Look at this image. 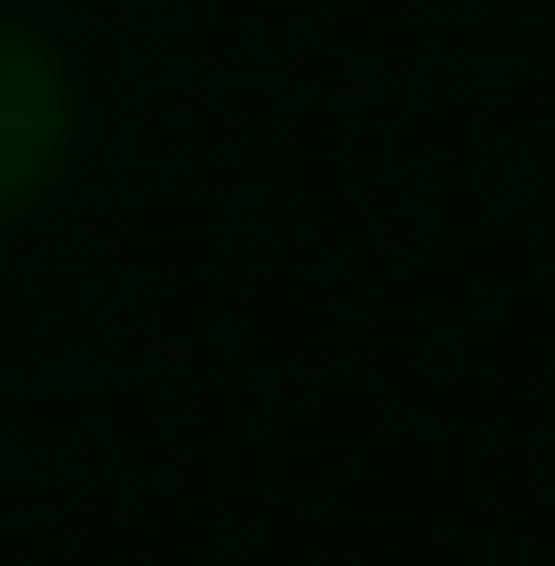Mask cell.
Here are the masks:
<instances>
[{
  "mask_svg": "<svg viewBox=\"0 0 555 566\" xmlns=\"http://www.w3.org/2000/svg\"><path fill=\"white\" fill-rule=\"evenodd\" d=\"M59 139H70V82H59V59L0 12V220L46 186Z\"/></svg>",
  "mask_w": 555,
  "mask_h": 566,
  "instance_id": "cell-1",
  "label": "cell"
}]
</instances>
